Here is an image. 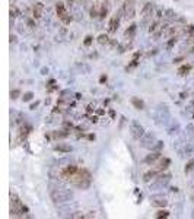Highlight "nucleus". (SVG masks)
<instances>
[{
	"instance_id": "c85d7f7f",
	"label": "nucleus",
	"mask_w": 194,
	"mask_h": 219,
	"mask_svg": "<svg viewBox=\"0 0 194 219\" xmlns=\"http://www.w3.org/2000/svg\"><path fill=\"white\" fill-rule=\"evenodd\" d=\"M163 148V142H160V140H158V142L153 145V148H152V151H156V152H160V149Z\"/></svg>"
},
{
	"instance_id": "4be33fe9",
	"label": "nucleus",
	"mask_w": 194,
	"mask_h": 219,
	"mask_svg": "<svg viewBox=\"0 0 194 219\" xmlns=\"http://www.w3.org/2000/svg\"><path fill=\"white\" fill-rule=\"evenodd\" d=\"M190 70H191V64H183L180 69H178V73H180L181 76H184V75H187Z\"/></svg>"
},
{
	"instance_id": "2eb2a0df",
	"label": "nucleus",
	"mask_w": 194,
	"mask_h": 219,
	"mask_svg": "<svg viewBox=\"0 0 194 219\" xmlns=\"http://www.w3.org/2000/svg\"><path fill=\"white\" fill-rule=\"evenodd\" d=\"M159 158H160V152L152 151L149 155H146V158L143 161H145V164H155L156 161H159Z\"/></svg>"
},
{
	"instance_id": "37998d69",
	"label": "nucleus",
	"mask_w": 194,
	"mask_h": 219,
	"mask_svg": "<svg viewBox=\"0 0 194 219\" xmlns=\"http://www.w3.org/2000/svg\"><path fill=\"white\" fill-rule=\"evenodd\" d=\"M99 80H101V82H105V80H107V76H101V79H99Z\"/></svg>"
},
{
	"instance_id": "c756f323",
	"label": "nucleus",
	"mask_w": 194,
	"mask_h": 219,
	"mask_svg": "<svg viewBox=\"0 0 194 219\" xmlns=\"http://www.w3.org/2000/svg\"><path fill=\"white\" fill-rule=\"evenodd\" d=\"M19 95H21V91H19V89H13V91H10V98L12 99H18Z\"/></svg>"
},
{
	"instance_id": "5701e85b",
	"label": "nucleus",
	"mask_w": 194,
	"mask_h": 219,
	"mask_svg": "<svg viewBox=\"0 0 194 219\" xmlns=\"http://www.w3.org/2000/svg\"><path fill=\"white\" fill-rule=\"evenodd\" d=\"M183 34H185L187 37H188V35H193L194 34V25H184Z\"/></svg>"
},
{
	"instance_id": "58836bf2",
	"label": "nucleus",
	"mask_w": 194,
	"mask_h": 219,
	"mask_svg": "<svg viewBox=\"0 0 194 219\" xmlns=\"http://www.w3.org/2000/svg\"><path fill=\"white\" fill-rule=\"evenodd\" d=\"M160 16H162V10H160V9H158V10H156V18L159 19Z\"/></svg>"
},
{
	"instance_id": "7c9ffc66",
	"label": "nucleus",
	"mask_w": 194,
	"mask_h": 219,
	"mask_svg": "<svg viewBox=\"0 0 194 219\" xmlns=\"http://www.w3.org/2000/svg\"><path fill=\"white\" fill-rule=\"evenodd\" d=\"M22 98H23V101H25V102H28V101H31V99L34 98V94H32V92H25Z\"/></svg>"
},
{
	"instance_id": "f03ea898",
	"label": "nucleus",
	"mask_w": 194,
	"mask_h": 219,
	"mask_svg": "<svg viewBox=\"0 0 194 219\" xmlns=\"http://www.w3.org/2000/svg\"><path fill=\"white\" fill-rule=\"evenodd\" d=\"M50 197L56 205H63V203H67L73 199V191L66 190V188H54L50 191Z\"/></svg>"
},
{
	"instance_id": "a211bd4d",
	"label": "nucleus",
	"mask_w": 194,
	"mask_h": 219,
	"mask_svg": "<svg viewBox=\"0 0 194 219\" xmlns=\"http://www.w3.org/2000/svg\"><path fill=\"white\" fill-rule=\"evenodd\" d=\"M160 26H162V23H160L159 19L152 21L150 23H149V32H150V34H156L158 31H160Z\"/></svg>"
},
{
	"instance_id": "1a4fd4ad",
	"label": "nucleus",
	"mask_w": 194,
	"mask_h": 219,
	"mask_svg": "<svg viewBox=\"0 0 194 219\" xmlns=\"http://www.w3.org/2000/svg\"><path fill=\"white\" fill-rule=\"evenodd\" d=\"M169 164H171V159H169V158H159V162L155 165L153 168H155L156 171H159V172H163V171L168 170Z\"/></svg>"
},
{
	"instance_id": "8fccbe9b",
	"label": "nucleus",
	"mask_w": 194,
	"mask_h": 219,
	"mask_svg": "<svg viewBox=\"0 0 194 219\" xmlns=\"http://www.w3.org/2000/svg\"><path fill=\"white\" fill-rule=\"evenodd\" d=\"M193 118H194V114H193Z\"/></svg>"
},
{
	"instance_id": "f257e3e1",
	"label": "nucleus",
	"mask_w": 194,
	"mask_h": 219,
	"mask_svg": "<svg viewBox=\"0 0 194 219\" xmlns=\"http://www.w3.org/2000/svg\"><path fill=\"white\" fill-rule=\"evenodd\" d=\"M69 181H70L75 187L85 190V188H88V187L91 186L92 175L86 168H80V170H78L76 174H73L70 178H69Z\"/></svg>"
},
{
	"instance_id": "e433bc0d",
	"label": "nucleus",
	"mask_w": 194,
	"mask_h": 219,
	"mask_svg": "<svg viewBox=\"0 0 194 219\" xmlns=\"http://www.w3.org/2000/svg\"><path fill=\"white\" fill-rule=\"evenodd\" d=\"M184 60V57H177V58H174V63H181Z\"/></svg>"
},
{
	"instance_id": "4c0bfd02",
	"label": "nucleus",
	"mask_w": 194,
	"mask_h": 219,
	"mask_svg": "<svg viewBox=\"0 0 194 219\" xmlns=\"http://www.w3.org/2000/svg\"><path fill=\"white\" fill-rule=\"evenodd\" d=\"M96 114H98V116H104L105 111H104V110H96Z\"/></svg>"
},
{
	"instance_id": "9d476101",
	"label": "nucleus",
	"mask_w": 194,
	"mask_h": 219,
	"mask_svg": "<svg viewBox=\"0 0 194 219\" xmlns=\"http://www.w3.org/2000/svg\"><path fill=\"white\" fill-rule=\"evenodd\" d=\"M78 170H79V168H78L76 165H67V166H64V170L61 171V177L69 181V178H70L73 174H76Z\"/></svg>"
},
{
	"instance_id": "bb28decb",
	"label": "nucleus",
	"mask_w": 194,
	"mask_h": 219,
	"mask_svg": "<svg viewBox=\"0 0 194 219\" xmlns=\"http://www.w3.org/2000/svg\"><path fill=\"white\" fill-rule=\"evenodd\" d=\"M155 216L158 219L159 218H168V216H169V212H168V210H158Z\"/></svg>"
},
{
	"instance_id": "de8ad7c7",
	"label": "nucleus",
	"mask_w": 194,
	"mask_h": 219,
	"mask_svg": "<svg viewBox=\"0 0 194 219\" xmlns=\"http://www.w3.org/2000/svg\"><path fill=\"white\" fill-rule=\"evenodd\" d=\"M191 218H194V210H193V213H191Z\"/></svg>"
},
{
	"instance_id": "2f4dec72",
	"label": "nucleus",
	"mask_w": 194,
	"mask_h": 219,
	"mask_svg": "<svg viewBox=\"0 0 194 219\" xmlns=\"http://www.w3.org/2000/svg\"><path fill=\"white\" fill-rule=\"evenodd\" d=\"M175 43H177V37H171V38L168 40V43H166V47H168V48H172V47L175 45Z\"/></svg>"
},
{
	"instance_id": "cd10ccee",
	"label": "nucleus",
	"mask_w": 194,
	"mask_h": 219,
	"mask_svg": "<svg viewBox=\"0 0 194 219\" xmlns=\"http://www.w3.org/2000/svg\"><path fill=\"white\" fill-rule=\"evenodd\" d=\"M166 18H168V19H174V21H175L178 16H177V13L172 10V9H166Z\"/></svg>"
},
{
	"instance_id": "4468645a",
	"label": "nucleus",
	"mask_w": 194,
	"mask_h": 219,
	"mask_svg": "<svg viewBox=\"0 0 194 219\" xmlns=\"http://www.w3.org/2000/svg\"><path fill=\"white\" fill-rule=\"evenodd\" d=\"M152 15H153V3L148 2V3L143 6V9H142V16H143L145 21H146L149 18H152Z\"/></svg>"
},
{
	"instance_id": "0eeeda50",
	"label": "nucleus",
	"mask_w": 194,
	"mask_h": 219,
	"mask_svg": "<svg viewBox=\"0 0 194 219\" xmlns=\"http://www.w3.org/2000/svg\"><path fill=\"white\" fill-rule=\"evenodd\" d=\"M130 133H131L133 139L140 140V139H142V136L145 134V129L142 127V124H140V123H137L136 120H131V123H130Z\"/></svg>"
},
{
	"instance_id": "c03bdc74",
	"label": "nucleus",
	"mask_w": 194,
	"mask_h": 219,
	"mask_svg": "<svg viewBox=\"0 0 194 219\" xmlns=\"http://www.w3.org/2000/svg\"><path fill=\"white\" fill-rule=\"evenodd\" d=\"M190 53H191V54H194V45L191 47V48H190Z\"/></svg>"
},
{
	"instance_id": "423d86ee",
	"label": "nucleus",
	"mask_w": 194,
	"mask_h": 219,
	"mask_svg": "<svg viewBox=\"0 0 194 219\" xmlns=\"http://www.w3.org/2000/svg\"><path fill=\"white\" fill-rule=\"evenodd\" d=\"M158 142V139H156V136L153 134V133H145L143 136H142V139H140V146L142 148H146V149H152L153 148V145Z\"/></svg>"
},
{
	"instance_id": "6ab92c4d",
	"label": "nucleus",
	"mask_w": 194,
	"mask_h": 219,
	"mask_svg": "<svg viewBox=\"0 0 194 219\" xmlns=\"http://www.w3.org/2000/svg\"><path fill=\"white\" fill-rule=\"evenodd\" d=\"M54 151H56V152L69 153V152H72V146H70V145H66V143H58V145L54 146Z\"/></svg>"
},
{
	"instance_id": "412c9836",
	"label": "nucleus",
	"mask_w": 194,
	"mask_h": 219,
	"mask_svg": "<svg viewBox=\"0 0 194 219\" xmlns=\"http://www.w3.org/2000/svg\"><path fill=\"white\" fill-rule=\"evenodd\" d=\"M131 104H133V107L136 110H143L145 108V102L142 101V99L139 98H131Z\"/></svg>"
},
{
	"instance_id": "ea45409f",
	"label": "nucleus",
	"mask_w": 194,
	"mask_h": 219,
	"mask_svg": "<svg viewBox=\"0 0 194 219\" xmlns=\"http://www.w3.org/2000/svg\"><path fill=\"white\" fill-rule=\"evenodd\" d=\"M10 43H16V37L15 35H10Z\"/></svg>"
},
{
	"instance_id": "39448f33",
	"label": "nucleus",
	"mask_w": 194,
	"mask_h": 219,
	"mask_svg": "<svg viewBox=\"0 0 194 219\" xmlns=\"http://www.w3.org/2000/svg\"><path fill=\"white\" fill-rule=\"evenodd\" d=\"M169 118V111H168V107L166 105H159L156 111H155V120L158 124H162Z\"/></svg>"
},
{
	"instance_id": "49530a36",
	"label": "nucleus",
	"mask_w": 194,
	"mask_h": 219,
	"mask_svg": "<svg viewBox=\"0 0 194 219\" xmlns=\"http://www.w3.org/2000/svg\"><path fill=\"white\" fill-rule=\"evenodd\" d=\"M69 3H73V2H75V0H67Z\"/></svg>"
},
{
	"instance_id": "9b49d317",
	"label": "nucleus",
	"mask_w": 194,
	"mask_h": 219,
	"mask_svg": "<svg viewBox=\"0 0 194 219\" xmlns=\"http://www.w3.org/2000/svg\"><path fill=\"white\" fill-rule=\"evenodd\" d=\"M43 12H44V4L41 2L34 3V6H32V18L34 19H40L43 16Z\"/></svg>"
},
{
	"instance_id": "20e7f679",
	"label": "nucleus",
	"mask_w": 194,
	"mask_h": 219,
	"mask_svg": "<svg viewBox=\"0 0 194 219\" xmlns=\"http://www.w3.org/2000/svg\"><path fill=\"white\" fill-rule=\"evenodd\" d=\"M123 10H124L126 19H133L136 15V0H124Z\"/></svg>"
},
{
	"instance_id": "a18cd8bd",
	"label": "nucleus",
	"mask_w": 194,
	"mask_h": 219,
	"mask_svg": "<svg viewBox=\"0 0 194 219\" xmlns=\"http://www.w3.org/2000/svg\"><path fill=\"white\" fill-rule=\"evenodd\" d=\"M10 4H15V0H10Z\"/></svg>"
},
{
	"instance_id": "ddd939ff",
	"label": "nucleus",
	"mask_w": 194,
	"mask_h": 219,
	"mask_svg": "<svg viewBox=\"0 0 194 219\" xmlns=\"http://www.w3.org/2000/svg\"><path fill=\"white\" fill-rule=\"evenodd\" d=\"M166 205H168V202H166V199L163 196L152 197V206H155V208H165Z\"/></svg>"
},
{
	"instance_id": "b1692460",
	"label": "nucleus",
	"mask_w": 194,
	"mask_h": 219,
	"mask_svg": "<svg viewBox=\"0 0 194 219\" xmlns=\"http://www.w3.org/2000/svg\"><path fill=\"white\" fill-rule=\"evenodd\" d=\"M98 43L101 44V45H104V44H108V43H110V37H108L107 34H101V35L98 37Z\"/></svg>"
},
{
	"instance_id": "a19ab883",
	"label": "nucleus",
	"mask_w": 194,
	"mask_h": 219,
	"mask_svg": "<svg viewBox=\"0 0 194 219\" xmlns=\"http://www.w3.org/2000/svg\"><path fill=\"white\" fill-rule=\"evenodd\" d=\"M91 121H92V123H96V121H98V117H96V116H93V117L91 118Z\"/></svg>"
},
{
	"instance_id": "aec40b11",
	"label": "nucleus",
	"mask_w": 194,
	"mask_h": 219,
	"mask_svg": "<svg viewBox=\"0 0 194 219\" xmlns=\"http://www.w3.org/2000/svg\"><path fill=\"white\" fill-rule=\"evenodd\" d=\"M69 134H70V131L69 130H57V131H54L53 133V137L57 140V139H66Z\"/></svg>"
},
{
	"instance_id": "f704fd0d",
	"label": "nucleus",
	"mask_w": 194,
	"mask_h": 219,
	"mask_svg": "<svg viewBox=\"0 0 194 219\" xmlns=\"http://www.w3.org/2000/svg\"><path fill=\"white\" fill-rule=\"evenodd\" d=\"M92 40H93V38H92L91 35H88V37H86V38H85V41H83V44H85V45H86V47H88V45H91Z\"/></svg>"
},
{
	"instance_id": "f3484780",
	"label": "nucleus",
	"mask_w": 194,
	"mask_h": 219,
	"mask_svg": "<svg viewBox=\"0 0 194 219\" xmlns=\"http://www.w3.org/2000/svg\"><path fill=\"white\" fill-rule=\"evenodd\" d=\"M136 29H137V25L136 23H131V25L126 29V32H124V38H126V40H133V37H134V34H136Z\"/></svg>"
},
{
	"instance_id": "c9c22d12",
	"label": "nucleus",
	"mask_w": 194,
	"mask_h": 219,
	"mask_svg": "<svg viewBox=\"0 0 194 219\" xmlns=\"http://www.w3.org/2000/svg\"><path fill=\"white\" fill-rule=\"evenodd\" d=\"M38 105H40V102H38V101H35V102H32V104L29 105V110H35Z\"/></svg>"
},
{
	"instance_id": "dca6fc26",
	"label": "nucleus",
	"mask_w": 194,
	"mask_h": 219,
	"mask_svg": "<svg viewBox=\"0 0 194 219\" xmlns=\"http://www.w3.org/2000/svg\"><path fill=\"white\" fill-rule=\"evenodd\" d=\"M159 174H160L159 171H156L155 168H152V170H149L148 172H145V175H143V181H145V183H149V181L155 180Z\"/></svg>"
},
{
	"instance_id": "6e6552de",
	"label": "nucleus",
	"mask_w": 194,
	"mask_h": 219,
	"mask_svg": "<svg viewBox=\"0 0 194 219\" xmlns=\"http://www.w3.org/2000/svg\"><path fill=\"white\" fill-rule=\"evenodd\" d=\"M123 13H124V10H123V8H121V10L118 12V15H115V16L111 18V21L108 23V32L110 34H114L115 31H117V28H118V25H120V18H121Z\"/></svg>"
},
{
	"instance_id": "7ed1b4c3",
	"label": "nucleus",
	"mask_w": 194,
	"mask_h": 219,
	"mask_svg": "<svg viewBox=\"0 0 194 219\" xmlns=\"http://www.w3.org/2000/svg\"><path fill=\"white\" fill-rule=\"evenodd\" d=\"M56 12H57V16L58 19L63 22V23H70L72 22V16L67 13V10H66V6H64V3L63 2H58L57 4H56Z\"/></svg>"
},
{
	"instance_id": "79ce46f5",
	"label": "nucleus",
	"mask_w": 194,
	"mask_h": 219,
	"mask_svg": "<svg viewBox=\"0 0 194 219\" xmlns=\"http://www.w3.org/2000/svg\"><path fill=\"white\" fill-rule=\"evenodd\" d=\"M110 116H111V117H113V118H114V117H115V112H114V111H113V110H111V111H110Z\"/></svg>"
},
{
	"instance_id": "473e14b6",
	"label": "nucleus",
	"mask_w": 194,
	"mask_h": 219,
	"mask_svg": "<svg viewBox=\"0 0 194 219\" xmlns=\"http://www.w3.org/2000/svg\"><path fill=\"white\" fill-rule=\"evenodd\" d=\"M70 218H75V219H78V218H85V215H83L82 212H75V213H72V215H70Z\"/></svg>"
},
{
	"instance_id": "f8f14e48",
	"label": "nucleus",
	"mask_w": 194,
	"mask_h": 219,
	"mask_svg": "<svg viewBox=\"0 0 194 219\" xmlns=\"http://www.w3.org/2000/svg\"><path fill=\"white\" fill-rule=\"evenodd\" d=\"M155 180H156V183H155L156 187L166 186V184L169 183V180H171V174H163V172H160V175L158 178H155Z\"/></svg>"
},
{
	"instance_id": "09e8293b",
	"label": "nucleus",
	"mask_w": 194,
	"mask_h": 219,
	"mask_svg": "<svg viewBox=\"0 0 194 219\" xmlns=\"http://www.w3.org/2000/svg\"><path fill=\"white\" fill-rule=\"evenodd\" d=\"M191 200H193V202H194V194H193V196H191Z\"/></svg>"
},
{
	"instance_id": "a878e982",
	"label": "nucleus",
	"mask_w": 194,
	"mask_h": 219,
	"mask_svg": "<svg viewBox=\"0 0 194 219\" xmlns=\"http://www.w3.org/2000/svg\"><path fill=\"white\" fill-rule=\"evenodd\" d=\"M19 15H21V12L18 10V8H16L15 4H10V18H12V19L18 18Z\"/></svg>"
},
{
	"instance_id": "393cba45",
	"label": "nucleus",
	"mask_w": 194,
	"mask_h": 219,
	"mask_svg": "<svg viewBox=\"0 0 194 219\" xmlns=\"http://www.w3.org/2000/svg\"><path fill=\"white\" fill-rule=\"evenodd\" d=\"M193 170H194V158H191V159L185 164V166H184V171H185V172H191Z\"/></svg>"
},
{
	"instance_id": "72a5a7b5",
	"label": "nucleus",
	"mask_w": 194,
	"mask_h": 219,
	"mask_svg": "<svg viewBox=\"0 0 194 219\" xmlns=\"http://www.w3.org/2000/svg\"><path fill=\"white\" fill-rule=\"evenodd\" d=\"M26 25H28V26H29L31 29H34L35 26H37V25H35V22L32 21V19H26Z\"/></svg>"
}]
</instances>
